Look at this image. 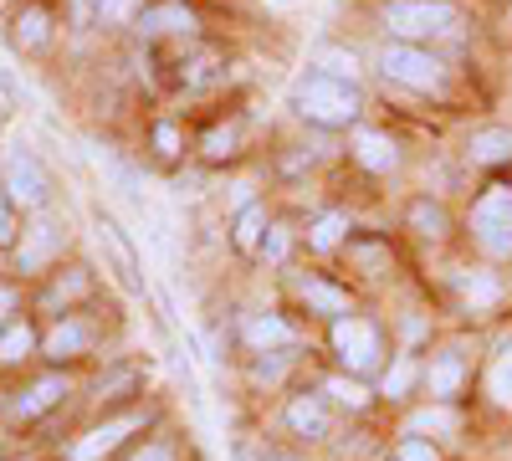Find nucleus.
Instances as JSON below:
<instances>
[{"instance_id": "f257e3e1", "label": "nucleus", "mask_w": 512, "mask_h": 461, "mask_svg": "<svg viewBox=\"0 0 512 461\" xmlns=\"http://www.w3.org/2000/svg\"><path fill=\"white\" fill-rule=\"evenodd\" d=\"M292 108L303 113L308 123H323V129H344V123L359 118V88L344 77H328V72H308V77H297V88H292Z\"/></svg>"}, {"instance_id": "f03ea898", "label": "nucleus", "mask_w": 512, "mask_h": 461, "mask_svg": "<svg viewBox=\"0 0 512 461\" xmlns=\"http://www.w3.org/2000/svg\"><path fill=\"white\" fill-rule=\"evenodd\" d=\"M333 349L338 359H344V369L354 374V380H364V374L379 369L384 359V344H379V328L359 313H344V318H333Z\"/></svg>"}, {"instance_id": "7ed1b4c3", "label": "nucleus", "mask_w": 512, "mask_h": 461, "mask_svg": "<svg viewBox=\"0 0 512 461\" xmlns=\"http://www.w3.org/2000/svg\"><path fill=\"white\" fill-rule=\"evenodd\" d=\"M472 231H477V246L487 257H497V262L512 257V190L507 185H492L472 205Z\"/></svg>"}, {"instance_id": "20e7f679", "label": "nucleus", "mask_w": 512, "mask_h": 461, "mask_svg": "<svg viewBox=\"0 0 512 461\" xmlns=\"http://www.w3.org/2000/svg\"><path fill=\"white\" fill-rule=\"evenodd\" d=\"M379 72L390 82H400V88H415V93H436L446 82L441 62L431 52H420L415 41H390V47L379 52Z\"/></svg>"}, {"instance_id": "39448f33", "label": "nucleus", "mask_w": 512, "mask_h": 461, "mask_svg": "<svg viewBox=\"0 0 512 461\" xmlns=\"http://www.w3.org/2000/svg\"><path fill=\"white\" fill-rule=\"evenodd\" d=\"M384 26L400 41H425V36H446L456 26V16L441 0H390V6H384Z\"/></svg>"}, {"instance_id": "423d86ee", "label": "nucleus", "mask_w": 512, "mask_h": 461, "mask_svg": "<svg viewBox=\"0 0 512 461\" xmlns=\"http://www.w3.org/2000/svg\"><path fill=\"white\" fill-rule=\"evenodd\" d=\"M6 195H11V205H21V211H41V205L52 200L47 164H41L31 149H21V144L6 154Z\"/></svg>"}, {"instance_id": "0eeeda50", "label": "nucleus", "mask_w": 512, "mask_h": 461, "mask_svg": "<svg viewBox=\"0 0 512 461\" xmlns=\"http://www.w3.org/2000/svg\"><path fill=\"white\" fill-rule=\"evenodd\" d=\"M93 221H98V236H103V246H108V257H113L118 277H123L128 287H144V277H139V246L128 241V231H123L108 211H98Z\"/></svg>"}, {"instance_id": "6e6552de", "label": "nucleus", "mask_w": 512, "mask_h": 461, "mask_svg": "<svg viewBox=\"0 0 512 461\" xmlns=\"http://www.w3.org/2000/svg\"><path fill=\"white\" fill-rule=\"evenodd\" d=\"M62 395H67V385L57 380V374H47V380L26 385L16 400H6V426H26V421H36V415H41V410H52Z\"/></svg>"}, {"instance_id": "1a4fd4ad", "label": "nucleus", "mask_w": 512, "mask_h": 461, "mask_svg": "<svg viewBox=\"0 0 512 461\" xmlns=\"http://www.w3.org/2000/svg\"><path fill=\"white\" fill-rule=\"evenodd\" d=\"M144 426V415H123V421H108V426H98V431H88L72 451H67V461H103L113 446H123V436L128 431H139Z\"/></svg>"}, {"instance_id": "9d476101", "label": "nucleus", "mask_w": 512, "mask_h": 461, "mask_svg": "<svg viewBox=\"0 0 512 461\" xmlns=\"http://www.w3.org/2000/svg\"><path fill=\"white\" fill-rule=\"evenodd\" d=\"M287 431L303 441H323L328 436V405L323 395H292L287 400Z\"/></svg>"}, {"instance_id": "9b49d317", "label": "nucleus", "mask_w": 512, "mask_h": 461, "mask_svg": "<svg viewBox=\"0 0 512 461\" xmlns=\"http://www.w3.org/2000/svg\"><path fill=\"white\" fill-rule=\"evenodd\" d=\"M11 41H16V52H41L52 41V11L47 6H26L11 21Z\"/></svg>"}, {"instance_id": "f8f14e48", "label": "nucleus", "mask_w": 512, "mask_h": 461, "mask_svg": "<svg viewBox=\"0 0 512 461\" xmlns=\"http://www.w3.org/2000/svg\"><path fill=\"white\" fill-rule=\"evenodd\" d=\"M195 31V16L185 6H149L139 16V36H190Z\"/></svg>"}, {"instance_id": "ddd939ff", "label": "nucleus", "mask_w": 512, "mask_h": 461, "mask_svg": "<svg viewBox=\"0 0 512 461\" xmlns=\"http://www.w3.org/2000/svg\"><path fill=\"white\" fill-rule=\"evenodd\" d=\"M246 344H251L256 354H267V349H277V344H292V323L277 318V313H256V318L246 323Z\"/></svg>"}, {"instance_id": "4468645a", "label": "nucleus", "mask_w": 512, "mask_h": 461, "mask_svg": "<svg viewBox=\"0 0 512 461\" xmlns=\"http://www.w3.org/2000/svg\"><path fill=\"white\" fill-rule=\"evenodd\" d=\"M303 298H308V308L323 313V318H344V313H349V292L333 287V282H323V277H308V282H303Z\"/></svg>"}, {"instance_id": "2eb2a0df", "label": "nucleus", "mask_w": 512, "mask_h": 461, "mask_svg": "<svg viewBox=\"0 0 512 461\" xmlns=\"http://www.w3.org/2000/svg\"><path fill=\"white\" fill-rule=\"evenodd\" d=\"M461 374H466L461 354H436V359H431V369H425V385H431V395H436V400H451V395L461 390Z\"/></svg>"}, {"instance_id": "dca6fc26", "label": "nucleus", "mask_w": 512, "mask_h": 461, "mask_svg": "<svg viewBox=\"0 0 512 461\" xmlns=\"http://www.w3.org/2000/svg\"><path fill=\"white\" fill-rule=\"evenodd\" d=\"M262 231H267V211L262 205H241L236 226H231V246L236 251H262Z\"/></svg>"}, {"instance_id": "f3484780", "label": "nucleus", "mask_w": 512, "mask_h": 461, "mask_svg": "<svg viewBox=\"0 0 512 461\" xmlns=\"http://www.w3.org/2000/svg\"><path fill=\"white\" fill-rule=\"evenodd\" d=\"M88 344H93V333L82 328L77 318H67V323H57V328L47 333V354H52V359H77Z\"/></svg>"}, {"instance_id": "a211bd4d", "label": "nucleus", "mask_w": 512, "mask_h": 461, "mask_svg": "<svg viewBox=\"0 0 512 461\" xmlns=\"http://www.w3.org/2000/svg\"><path fill=\"white\" fill-rule=\"evenodd\" d=\"M466 154H472L477 164H502V159H512V129H477L472 144H466Z\"/></svg>"}, {"instance_id": "6ab92c4d", "label": "nucleus", "mask_w": 512, "mask_h": 461, "mask_svg": "<svg viewBox=\"0 0 512 461\" xmlns=\"http://www.w3.org/2000/svg\"><path fill=\"white\" fill-rule=\"evenodd\" d=\"M62 241V226H52V221H36L31 231H26V246H21V267L31 272V267H41V257Z\"/></svg>"}, {"instance_id": "aec40b11", "label": "nucleus", "mask_w": 512, "mask_h": 461, "mask_svg": "<svg viewBox=\"0 0 512 461\" xmlns=\"http://www.w3.org/2000/svg\"><path fill=\"white\" fill-rule=\"evenodd\" d=\"M354 154H359V164H364V170H390V164L400 159L390 139H384V134H369V129L354 139Z\"/></svg>"}, {"instance_id": "412c9836", "label": "nucleus", "mask_w": 512, "mask_h": 461, "mask_svg": "<svg viewBox=\"0 0 512 461\" xmlns=\"http://www.w3.org/2000/svg\"><path fill=\"white\" fill-rule=\"evenodd\" d=\"M410 226H415L425 241H441V236H446V211H441L436 200H415V205H410Z\"/></svg>"}, {"instance_id": "4be33fe9", "label": "nucleus", "mask_w": 512, "mask_h": 461, "mask_svg": "<svg viewBox=\"0 0 512 461\" xmlns=\"http://www.w3.org/2000/svg\"><path fill=\"white\" fill-rule=\"evenodd\" d=\"M88 287H93L88 267H72V277H57V282H52V292H47L41 303H47V308H67V303H72V298H82Z\"/></svg>"}, {"instance_id": "5701e85b", "label": "nucleus", "mask_w": 512, "mask_h": 461, "mask_svg": "<svg viewBox=\"0 0 512 461\" xmlns=\"http://www.w3.org/2000/svg\"><path fill=\"white\" fill-rule=\"evenodd\" d=\"M31 349H36V333L26 323H6V328H0V359H6V364L26 359Z\"/></svg>"}, {"instance_id": "b1692460", "label": "nucleus", "mask_w": 512, "mask_h": 461, "mask_svg": "<svg viewBox=\"0 0 512 461\" xmlns=\"http://www.w3.org/2000/svg\"><path fill=\"white\" fill-rule=\"evenodd\" d=\"M487 390H492L502 405H512V344L497 354V364H492V374H487Z\"/></svg>"}, {"instance_id": "393cba45", "label": "nucleus", "mask_w": 512, "mask_h": 461, "mask_svg": "<svg viewBox=\"0 0 512 461\" xmlns=\"http://www.w3.org/2000/svg\"><path fill=\"white\" fill-rule=\"evenodd\" d=\"M338 236H344V216H318V226H313L308 246H313V251H333V246H338Z\"/></svg>"}, {"instance_id": "a878e982", "label": "nucleus", "mask_w": 512, "mask_h": 461, "mask_svg": "<svg viewBox=\"0 0 512 461\" xmlns=\"http://www.w3.org/2000/svg\"><path fill=\"white\" fill-rule=\"evenodd\" d=\"M236 139H241L236 123H226V129H210V134H205V154H210V159H226V154H236Z\"/></svg>"}, {"instance_id": "bb28decb", "label": "nucleus", "mask_w": 512, "mask_h": 461, "mask_svg": "<svg viewBox=\"0 0 512 461\" xmlns=\"http://www.w3.org/2000/svg\"><path fill=\"white\" fill-rule=\"evenodd\" d=\"M328 395H338V405H349V410H364V405H369V390L354 380V374H349V380H333Z\"/></svg>"}, {"instance_id": "cd10ccee", "label": "nucleus", "mask_w": 512, "mask_h": 461, "mask_svg": "<svg viewBox=\"0 0 512 461\" xmlns=\"http://www.w3.org/2000/svg\"><path fill=\"white\" fill-rule=\"evenodd\" d=\"M395 456H400V461H441V451H436L431 441H420V436H400Z\"/></svg>"}, {"instance_id": "c85d7f7f", "label": "nucleus", "mask_w": 512, "mask_h": 461, "mask_svg": "<svg viewBox=\"0 0 512 461\" xmlns=\"http://www.w3.org/2000/svg\"><path fill=\"white\" fill-rule=\"evenodd\" d=\"M154 154L159 159H180V129L175 123H154Z\"/></svg>"}, {"instance_id": "c756f323", "label": "nucleus", "mask_w": 512, "mask_h": 461, "mask_svg": "<svg viewBox=\"0 0 512 461\" xmlns=\"http://www.w3.org/2000/svg\"><path fill=\"white\" fill-rule=\"evenodd\" d=\"M410 380H415V364H410V359H400L390 374H384V395H405V390H410Z\"/></svg>"}, {"instance_id": "7c9ffc66", "label": "nucleus", "mask_w": 512, "mask_h": 461, "mask_svg": "<svg viewBox=\"0 0 512 461\" xmlns=\"http://www.w3.org/2000/svg\"><path fill=\"white\" fill-rule=\"evenodd\" d=\"M318 72H328V77H344V82H354V57H344V52H323V57H318Z\"/></svg>"}, {"instance_id": "2f4dec72", "label": "nucleus", "mask_w": 512, "mask_h": 461, "mask_svg": "<svg viewBox=\"0 0 512 461\" xmlns=\"http://www.w3.org/2000/svg\"><path fill=\"white\" fill-rule=\"evenodd\" d=\"M287 241H292L287 226H272V236H262V257H267V262H282V257H287Z\"/></svg>"}, {"instance_id": "473e14b6", "label": "nucleus", "mask_w": 512, "mask_h": 461, "mask_svg": "<svg viewBox=\"0 0 512 461\" xmlns=\"http://www.w3.org/2000/svg\"><path fill=\"white\" fill-rule=\"evenodd\" d=\"M16 236V211H11V195H0V246H11Z\"/></svg>"}, {"instance_id": "72a5a7b5", "label": "nucleus", "mask_w": 512, "mask_h": 461, "mask_svg": "<svg viewBox=\"0 0 512 461\" xmlns=\"http://www.w3.org/2000/svg\"><path fill=\"white\" fill-rule=\"evenodd\" d=\"M98 11H103V0H72V26H93Z\"/></svg>"}, {"instance_id": "f704fd0d", "label": "nucleus", "mask_w": 512, "mask_h": 461, "mask_svg": "<svg viewBox=\"0 0 512 461\" xmlns=\"http://www.w3.org/2000/svg\"><path fill=\"white\" fill-rule=\"evenodd\" d=\"M134 461H175V446H169V441H149Z\"/></svg>"}, {"instance_id": "c9c22d12", "label": "nucleus", "mask_w": 512, "mask_h": 461, "mask_svg": "<svg viewBox=\"0 0 512 461\" xmlns=\"http://www.w3.org/2000/svg\"><path fill=\"white\" fill-rule=\"evenodd\" d=\"M0 93H6L11 103H26V88H21V77H11L6 67H0Z\"/></svg>"}, {"instance_id": "e433bc0d", "label": "nucleus", "mask_w": 512, "mask_h": 461, "mask_svg": "<svg viewBox=\"0 0 512 461\" xmlns=\"http://www.w3.org/2000/svg\"><path fill=\"white\" fill-rule=\"evenodd\" d=\"M11 313H16V287H6V282H0V328L11 323Z\"/></svg>"}, {"instance_id": "4c0bfd02", "label": "nucleus", "mask_w": 512, "mask_h": 461, "mask_svg": "<svg viewBox=\"0 0 512 461\" xmlns=\"http://www.w3.org/2000/svg\"><path fill=\"white\" fill-rule=\"evenodd\" d=\"M466 298H472V303H492L497 287H492V282H466Z\"/></svg>"}, {"instance_id": "58836bf2", "label": "nucleus", "mask_w": 512, "mask_h": 461, "mask_svg": "<svg viewBox=\"0 0 512 461\" xmlns=\"http://www.w3.org/2000/svg\"><path fill=\"white\" fill-rule=\"evenodd\" d=\"M282 6H292V0H282Z\"/></svg>"}]
</instances>
